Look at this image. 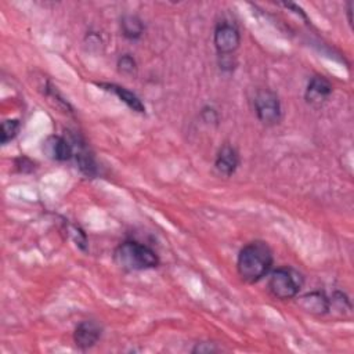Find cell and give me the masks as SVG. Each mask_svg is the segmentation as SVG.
Here are the masks:
<instances>
[{"instance_id": "6da1fadb", "label": "cell", "mask_w": 354, "mask_h": 354, "mask_svg": "<svg viewBox=\"0 0 354 354\" xmlns=\"http://www.w3.org/2000/svg\"><path fill=\"white\" fill-rule=\"evenodd\" d=\"M274 263L272 250L264 241H253L245 245L236 259V271L242 281L256 283L270 274Z\"/></svg>"}, {"instance_id": "7a4b0ae2", "label": "cell", "mask_w": 354, "mask_h": 354, "mask_svg": "<svg viewBox=\"0 0 354 354\" xmlns=\"http://www.w3.org/2000/svg\"><path fill=\"white\" fill-rule=\"evenodd\" d=\"M112 259L124 271H144L155 268L159 264V257L153 249L133 239L119 243L113 250Z\"/></svg>"}, {"instance_id": "3957f363", "label": "cell", "mask_w": 354, "mask_h": 354, "mask_svg": "<svg viewBox=\"0 0 354 354\" xmlns=\"http://www.w3.org/2000/svg\"><path fill=\"white\" fill-rule=\"evenodd\" d=\"M270 272L268 290L274 297L285 300L297 296L303 286V277L299 271L292 267H278Z\"/></svg>"}, {"instance_id": "277c9868", "label": "cell", "mask_w": 354, "mask_h": 354, "mask_svg": "<svg viewBox=\"0 0 354 354\" xmlns=\"http://www.w3.org/2000/svg\"><path fill=\"white\" fill-rule=\"evenodd\" d=\"M254 112L257 115V119L266 124V126H274L279 123L282 111H281V102L278 95L268 88H261L256 93L254 100Z\"/></svg>"}, {"instance_id": "5b68a950", "label": "cell", "mask_w": 354, "mask_h": 354, "mask_svg": "<svg viewBox=\"0 0 354 354\" xmlns=\"http://www.w3.org/2000/svg\"><path fill=\"white\" fill-rule=\"evenodd\" d=\"M213 43L218 55H232L241 44V33L235 25L221 22L214 29Z\"/></svg>"}, {"instance_id": "8992f818", "label": "cell", "mask_w": 354, "mask_h": 354, "mask_svg": "<svg viewBox=\"0 0 354 354\" xmlns=\"http://www.w3.org/2000/svg\"><path fill=\"white\" fill-rule=\"evenodd\" d=\"M102 333V328L97 321L86 319L77 324L73 332V342L80 350H88L97 344Z\"/></svg>"}, {"instance_id": "52a82bcc", "label": "cell", "mask_w": 354, "mask_h": 354, "mask_svg": "<svg viewBox=\"0 0 354 354\" xmlns=\"http://www.w3.org/2000/svg\"><path fill=\"white\" fill-rule=\"evenodd\" d=\"M44 153L57 162H66L73 156V145L62 136H48L43 142Z\"/></svg>"}, {"instance_id": "ba28073f", "label": "cell", "mask_w": 354, "mask_h": 354, "mask_svg": "<svg viewBox=\"0 0 354 354\" xmlns=\"http://www.w3.org/2000/svg\"><path fill=\"white\" fill-rule=\"evenodd\" d=\"M332 94V84L324 76H313L306 87L304 98L311 105H321Z\"/></svg>"}, {"instance_id": "9c48e42d", "label": "cell", "mask_w": 354, "mask_h": 354, "mask_svg": "<svg viewBox=\"0 0 354 354\" xmlns=\"http://www.w3.org/2000/svg\"><path fill=\"white\" fill-rule=\"evenodd\" d=\"M72 145H73V156L76 159L79 170L87 177H95L98 174V167H97L95 159H94L93 153L88 151L86 142L73 137Z\"/></svg>"}, {"instance_id": "30bf717a", "label": "cell", "mask_w": 354, "mask_h": 354, "mask_svg": "<svg viewBox=\"0 0 354 354\" xmlns=\"http://www.w3.org/2000/svg\"><path fill=\"white\" fill-rule=\"evenodd\" d=\"M238 166H239V153L236 148H234L230 144H224L216 155V160H214L216 170L218 171V174L230 177L236 171Z\"/></svg>"}, {"instance_id": "8fae6325", "label": "cell", "mask_w": 354, "mask_h": 354, "mask_svg": "<svg viewBox=\"0 0 354 354\" xmlns=\"http://www.w3.org/2000/svg\"><path fill=\"white\" fill-rule=\"evenodd\" d=\"M297 304L313 315H325L329 313V297L321 290H313L300 296Z\"/></svg>"}, {"instance_id": "7c38bea8", "label": "cell", "mask_w": 354, "mask_h": 354, "mask_svg": "<svg viewBox=\"0 0 354 354\" xmlns=\"http://www.w3.org/2000/svg\"><path fill=\"white\" fill-rule=\"evenodd\" d=\"M98 87L106 90V91H112L115 95L119 97L120 101H123L131 111L138 112V113H144L145 112V106L142 104V101L130 90H127L123 86L115 84V83H97Z\"/></svg>"}, {"instance_id": "4fadbf2b", "label": "cell", "mask_w": 354, "mask_h": 354, "mask_svg": "<svg viewBox=\"0 0 354 354\" xmlns=\"http://www.w3.org/2000/svg\"><path fill=\"white\" fill-rule=\"evenodd\" d=\"M144 22L138 15L126 14L120 18V30L127 40H138L144 33Z\"/></svg>"}, {"instance_id": "5bb4252c", "label": "cell", "mask_w": 354, "mask_h": 354, "mask_svg": "<svg viewBox=\"0 0 354 354\" xmlns=\"http://www.w3.org/2000/svg\"><path fill=\"white\" fill-rule=\"evenodd\" d=\"M19 127H21V123L18 119H7V120L1 122V127H0L1 144L6 145L11 140H14L19 131Z\"/></svg>"}, {"instance_id": "9a60e30c", "label": "cell", "mask_w": 354, "mask_h": 354, "mask_svg": "<svg viewBox=\"0 0 354 354\" xmlns=\"http://www.w3.org/2000/svg\"><path fill=\"white\" fill-rule=\"evenodd\" d=\"M333 308L339 310L343 314H344V311L351 310V303L343 292H335L332 295V297H329V311H332Z\"/></svg>"}, {"instance_id": "2e32d148", "label": "cell", "mask_w": 354, "mask_h": 354, "mask_svg": "<svg viewBox=\"0 0 354 354\" xmlns=\"http://www.w3.org/2000/svg\"><path fill=\"white\" fill-rule=\"evenodd\" d=\"M118 71L123 75L133 76L137 72V62L133 55L130 54H123L118 58Z\"/></svg>"}, {"instance_id": "e0dca14e", "label": "cell", "mask_w": 354, "mask_h": 354, "mask_svg": "<svg viewBox=\"0 0 354 354\" xmlns=\"http://www.w3.org/2000/svg\"><path fill=\"white\" fill-rule=\"evenodd\" d=\"M201 118L202 120L206 123V124H217L218 123V112L210 106V105H206L202 108L201 111Z\"/></svg>"}, {"instance_id": "ac0fdd59", "label": "cell", "mask_w": 354, "mask_h": 354, "mask_svg": "<svg viewBox=\"0 0 354 354\" xmlns=\"http://www.w3.org/2000/svg\"><path fill=\"white\" fill-rule=\"evenodd\" d=\"M217 351V347L213 343H196L195 347L192 348V353H199V354H210Z\"/></svg>"}, {"instance_id": "d6986e66", "label": "cell", "mask_w": 354, "mask_h": 354, "mask_svg": "<svg viewBox=\"0 0 354 354\" xmlns=\"http://www.w3.org/2000/svg\"><path fill=\"white\" fill-rule=\"evenodd\" d=\"M218 58H220L218 64H220V68L223 71H232L234 69L235 64L232 62V55H218Z\"/></svg>"}, {"instance_id": "ffe728a7", "label": "cell", "mask_w": 354, "mask_h": 354, "mask_svg": "<svg viewBox=\"0 0 354 354\" xmlns=\"http://www.w3.org/2000/svg\"><path fill=\"white\" fill-rule=\"evenodd\" d=\"M351 12H353V3H351V1H348V3H347V18H348V24H350V26L353 25Z\"/></svg>"}]
</instances>
